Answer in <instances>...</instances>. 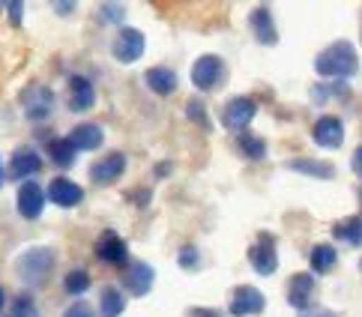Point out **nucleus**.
<instances>
[{
    "label": "nucleus",
    "mask_w": 362,
    "mask_h": 317,
    "mask_svg": "<svg viewBox=\"0 0 362 317\" xmlns=\"http://www.w3.org/2000/svg\"><path fill=\"white\" fill-rule=\"evenodd\" d=\"M315 72L320 75V78H332V81L354 78V75L359 72V54H356L354 42L339 40V42L327 45L315 57Z\"/></svg>",
    "instance_id": "obj_1"
},
{
    "label": "nucleus",
    "mask_w": 362,
    "mask_h": 317,
    "mask_svg": "<svg viewBox=\"0 0 362 317\" xmlns=\"http://www.w3.org/2000/svg\"><path fill=\"white\" fill-rule=\"evenodd\" d=\"M54 263H57L54 249H48V246H30V249H24L21 255H18L16 273H18V278H21L24 285L42 287L48 282L51 270H54Z\"/></svg>",
    "instance_id": "obj_2"
},
{
    "label": "nucleus",
    "mask_w": 362,
    "mask_h": 317,
    "mask_svg": "<svg viewBox=\"0 0 362 317\" xmlns=\"http://www.w3.org/2000/svg\"><path fill=\"white\" fill-rule=\"evenodd\" d=\"M189 75H192V84H195L201 93H210L228 81V63L218 54H201L195 63H192Z\"/></svg>",
    "instance_id": "obj_3"
},
{
    "label": "nucleus",
    "mask_w": 362,
    "mask_h": 317,
    "mask_svg": "<svg viewBox=\"0 0 362 317\" xmlns=\"http://www.w3.org/2000/svg\"><path fill=\"white\" fill-rule=\"evenodd\" d=\"M257 117V102L249 96H234V99H228L222 114H218V120H222L225 129L230 132H245L252 126V120Z\"/></svg>",
    "instance_id": "obj_4"
},
{
    "label": "nucleus",
    "mask_w": 362,
    "mask_h": 317,
    "mask_svg": "<svg viewBox=\"0 0 362 317\" xmlns=\"http://www.w3.org/2000/svg\"><path fill=\"white\" fill-rule=\"evenodd\" d=\"M21 111L28 114V120H33V123L48 120L51 111H54V90L45 84H30L28 90L21 93Z\"/></svg>",
    "instance_id": "obj_5"
},
{
    "label": "nucleus",
    "mask_w": 362,
    "mask_h": 317,
    "mask_svg": "<svg viewBox=\"0 0 362 317\" xmlns=\"http://www.w3.org/2000/svg\"><path fill=\"white\" fill-rule=\"evenodd\" d=\"M144 52H147V36L141 30H135V28H120L117 40H114V45H111L114 60L135 63V60L144 57Z\"/></svg>",
    "instance_id": "obj_6"
},
{
    "label": "nucleus",
    "mask_w": 362,
    "mask_h": 317,
    "mask_svg": "<svg viewBox=\"0 0 362 317\" xmlns=\"http://www.w3.org/2000/svg\"><path fill=\"white\" fill-rule=\"evenodd\" d=\"M96 258L108 266H117V270H126L129 266V246L126 239L117 231H102V237L96 239Z\"/></svg>",
    "instance_id": "obj_7"
},
{
    "label": "nucleus",
    "mask_w": 362,
    "mask_h": 317,
    "mask_svg": "<svg viewBox=\"0 0 362 317\" xmlns=\"http://www.w3.org/2000/svg\"><path fill=\"white\" fill-rule=\"evenodd\" d=\"M249 263L257 275H273L279 270V251H276V237L273 234H261V239L249 249Z\"/></svg>",
    "instance_id": "obj_8"
},
{
    "label": "nucleus",
    "mask_w": 362,
    "mask_h": 317,
    "mask_svg": "<svg viewBox=\"0 0 362 317\" xmlns=\"http://www.w3.org/2000/svg\"><path fill=\"white\" fill-rule=\"evenodd\" d=\"M153 282H156V270L144 261H135L123 270V290L129 297H147L153 290Z\"/></svg>",
    "instance_id": "obj_9"
},
{
    "label": "nucleus",
    "mask_w": 362,
    "mask_h": 317,
    "mask_svg": "<svg viewBox=\"0 0 362 317\" xmlns=\"http://www.w3.org/2000/svg\"><path fill=\"white\" fill-rule=\"evenodd\" d=\"M267 311V297L252 285H240L230 297V314L234 317H257Z\"/></svg>",
    "instance_id": "obj_10"
},
{
    "label": "nucleus",
    "mask_w": 362,
    "mask_h": 317,
    "mask_svg": "<svg viewBox=\"0 0 362 317\" xmlns=\"http://www.w3.org/2000/svg\"><path fill=\"white\" fill-rule=\"evenodd\" d=\"M45 201H51L54 207H63V210H72L78 207L84 201V189L78 183H72L69 177H54L45 189Z\"/></svg>",
    "instance_id": "obj_11"
},
{
    "label": "nucleus",
    "mask_w": 362,
    "mask_h": 317,
    "mask_svg": "<svg viewBox=\"0 0 362 317\" xmlns=\"http://www.w3.org/2000/svg\"><path fill=\"white\" fill-rule=\"evenodd\" d=\"M16 204H18V215L21 219H28V222H36L42 215L45 210V189L40 183H21L18 186V195H16Z\"/></svg>",
    "instance_id": "obj_12"
},
{
    "label": "nucleus",
    "mask_w": 362,
    "mask_h": 317,
    "mask_svg": "<svg viewBox=\"0 0 362 317\" xmlns=\"http://www.w3.org/2000/svg\"><path fill=\"white\" fill-rule=\"evenodd\" d=\"M42 171V156L36 153L33 147H18L9 159V180L16 183H28L30 177H36Z\"/></svg>",
    "instance_id": "obj_13"
},
{
    "label": "nucleus",
    "mask_w": 362,
    "mask_h": 317,
    "mask_svg": "<svg viewBox=\"0 0 362 317\" xmlns=\"http://www.w3.org/2000/svg\"><path fill=\"white\" fill-rule=\"evenodd\" d=\"M123 174H126V156L120 150H114V153L102 156L93 168H90V180L96 186H111V183H117Z\"/></svg>",
    "instance_id": "obj_14"
},
{
    "label": "nucleus",
    "mask_w": 362,
    "mask_h": 317,
    "mask_svg": "<svg viewBox=\"0 0 362 317\" xmlns=\"http://www.w3.org/2000/svg\"><path fill=\"white\" fill-rule=\"evenodd\" d=\"M312 138H315V144L323 147V150H339L344 144V123H341V117H332V114L320 117L315 123V129H312Z\"/></svg>",
    "instance_id": "obj_15"
},
{
    "label": "nucleus",
    "mask_w": 362,
    "mask_h": 317,
    "mask_svg": "<svg viewBox=\"0 0 362 317\" xmlns=\"http://www.w3.org/2000/svg\"><path fill=\"white\" fill-rule=\"evenodd\" d=\"M66 141L75 153H93V150L105 144V132H102V126H96V123H81L66 135Z\"/></svg>",
    "instance_id": "obj_16"
},
{
    "label": "nucleus",
    "mask_w": 362,
    "mask_h": 317,
    "mask_svg": "<svg viewBox=\"0 0 362 317\" xmlns=\"http://www.w3.org/2000/svg\"><path fill=\"white\" fill-rule=\"evenodd\" d=\"M249 21H252V33H255L257 42L267 45V48L279 45V28L273 21V9H269V6H255Z\"/></svg>",
    "instance_id": "obj_17"
},
{
    "label": "nucleus",
    "mask_w": 362,
    "mask_h": 317,
    "mask_svg": "<svg viewBox=\"0 0 362 317\" xmlns=\"http://www.w3.org/2000/svg\"><path fill=\"white\" fill-rule=\"evenodd\" d=\"M315 275L312 273H293L288 278V302L293 309H300L305 311L308 309V302H312V294H315Z\"/></svg>",
    "instance_id": "obj_18"
},
{
    "label": "nucleus",
    "mask_w": 362,
    "mask_h": 317,
    "mask_svg": "<svg viewBox=\"0 0 362 317\" xmlns=\"http://www.w3.org/2000/svg\"><path fill=\"white\" fill-rule=\"evenodd\" d=\"M66 87H69V111H90L96 105V87L84 75H72Z\"/></svg>",
    "instance_id": "obj_19"
},
{
    "label": "nucleus",
    "mask_w": 362,
    "mask_h": 317,
    "mask_svg": "<svg viewBox=\"0 0 362 317\" xmlns=\"http://www.w3.org/2000/svg\"><path fill=\"white\" fill-rule=\"evenodd\" d=\"M144 81H147V87L156 96H171L174 90H177V84H180V78H177V72L174 69H168V66H153V69H147L144 72Z\"/></svg>",
    "instance_id": "obj_20"
},
{
    "label": "nucleus",
    "mask_w": 362,
    "mask_h": 317,
    "mask_svg": "<svg viewBox=\"0 0 362 317\" xmlns=\"http://www.w3.org/2000/svg\"><path fill=\"white\" fill-rule=\"evenodd\" d=\"M308 263H312L315 275H329L335 266H339V251H335V246H329V243H320L308 251Z\"/></svg>",
    "instance_id": "obj_21"
},
{
    "label": "nucleus",
    "mask_w": 362,
    "mask_h": 317,
    "mask_svg": "<svg viewBox=\"0 0 362 317\" xmlns=\"http://www.w3.org/2000/svg\"><path fill=\"white\" fill-rule=\"evenodd\" d=\"M288 171H296V174H305V177H317V180H332L335 177V168L329 162H320V159H291L284 162Z\"/></svg>",
    "instance_id": "obj_22"
},
{
    "label": "nucleus",
    "mask_w": 362,
    "mask_h": 317,
    "mask_svg": "<svg viewBox=\"0 0 362 317\" xmlns=\"http://www.w3.org/2000/svg\"><path fill=\"white\" fill-rule=\"evenodd\" d=\"M126 311V294L120 287H105L99 297V314L102 317H120Z\"/></svg>",
    "instance_id": "obj_23"
},
{
    "label": "nucleus",
    "mask_w": 362,
    "mask_h": 317,
    "mask_svg": "<svg viewBox=\"0 0 362 317\" xmlns=\"http://www.w3.org/2000/svg\"><path fill=\"white\" fill-rule=\"evenodd\" d=\"M75 150L69 147L66 138H54V141H48V159L57 165V168H72L75 165Z\"/></svg>",
    "instance_id": "obj_24"
},
{
    "label": "nucleus",
    "mask_w": 362,
    "mask_h": 317,
    "mask_svg": "<svg viewBox=\"0 0 362 317\" xmlns=\"http://www.w3.org/2000/svg\"><path fill=\"white\" fill-rule=\"evenodd\" d=\"M332 237H341L347 246H359L362 243V222H359V215H351V219L332 225Z\"/></svg>",
    "instance_id": "obj_25"
},
{
    "label": "nucleus",
    "mask_w": 362,
    "mask_h": 317,
    "mask_svg": "<svg viewBox=\"0 0 362 317\" xmlns=\"http://www.w3.org/2000/svg\"><path fill=\"white\" fill-rule=\"evenodd\" d=\"M90 285H93V278H90L87 270H69L66 278H63V290H66L69 297H81V294H87Z\"/></svg>",
    "instance_id": "obj_26"
},
{
    "label": "nucleus",
    "mask_w": 362,
    "mask_h": 317,
    "mask_svg": "<svg viewBox=\"0 0 362 317\" xmlns=\"http://www.w3.org/2000/svg\"><path fill=\"white\" fill-rule=\"evenodd\" d=\"M237 147H240V153L245 159H252V162H261L267 156V141L264 138H257V135H240Z\"/></svg>",
    "instance_id": "obj_27"
},
{
    "label": "nucleus",
    "mask_w": 362,
    "mask_h": 317,
    "mask_svg": "<svg viewBox=\"0 0 362 317\" xmlns=\"http://www.w3.org/2000/svg\"><path fill=\"white\" fill-rule=\"evenodd\" d=\"M9 317H40V309H36L33 297L18 294L16 302H12V309H9Z\"/></svg>",
    "instance_id": "obj_28"
},
{
    "label": "nucleus",
    "mask_w": 362,
    "mask_h": 317,
    "mask_svg": "<svg viewBox=\"0 0 362 317\" xmlns=\"http://www.w3.org/2000/svg\"><path fill=\"white\" fill-rule=\"evenodd\" d=\"M177 263L183 266V270H198V266H201V251H198V246H183V249H180Z\"/></svg>",
    "instance_id": "obj_29"
},
{
    "label": "nucleus",
    "mask_w": 362,
    "mask_h": 317,
    "mask_svg": "<svg viewBox=\"0 0 362 317\" xmlns=\"http://www.w3.org/2000/svg\"><path fill=\"white\" fill-rule=\"evenodd\" d=\"M123 16H126V6H120V4H102V6H99L102 24H120Z\"/></svg>",
    "instance_id": "obj_30"
},
{
    "label": "nucleus",
    "mask_w": 362,
    "mask_h": 317,
    "mask_svg": "<svg viewBox=\"0 0 362 317\" xmlns=\"http://www.w3.org/2000/svg\"><path fill=\"white\" fill-rule=\"evenodd\" d=\"M186 114H189V120H195L201 129H210V120H206V108L201 99H192V102L186 105Z\"/></svg>",
    "instance_id": "obj_31"
},
{
    "label": "nucleus",
    "mask_w": 362,
    "mask_h": 317,
    "mask_svg": "<svg viewBox=\"0 0 362 317\" xmlns=\"http://www.w3.org/2000/svg\"><path fill=\"white\" fill-rule=\"evenodd\" d=\"M63 317H96V311L87 306V302H72V306L63 311Z\"/></svg>",
    "instance_id": "obj_32"
},
{
    "label": "nucleus",
    "mask_w": 362,
    "mask_h": 317,
    "mask_svg": "<svg viewBox=\"0 0 362 317\" xmlns=\"http://www.w3.org/2000/svg\"><path fill=\"white\" fill-rule=\"evenodd\" d=\"M186 317H225L218 309H206V306H192L189 311H186Z\"/></svg>",
    "instance_id": "obj_33"
},
{
    "label": "nucleus",
    "mask_w": 362,
    "mask_h": 317,
    "mask_svg": "<svg viewBox=\"0 0 362 317\" xmlns=\"http://www.w3.org/2000/svg\"><path fill=\"white\" fill-rule=\"evenodd\" d=\"M6 16H9V21L18 28V24H21V16H24V6H21V4H6Z\"/></svg>",
    "instance_id": "obj_34"
},
{
    "label": "nucleus",
    "mask_w": 362,
    "mask_h": 317,
    "mask_svg": "<svg viewBox=\"0 0 362 317\" xmlns=\"http://www.w3.org/2000/svg\"><path fill=\"white\" fill-rule=\"evenodd\" d=\"M300 317H339V314L329 309H305V311H300Z\"/></svg>",
    "instance_id": "obj_35"
},
{
    "label": "nucleus",
    "mask_w": 362,
    "mask_h": 317,
    "mask_svg": "<svg viewBox=\"0 0 362 317\" xmlns=\"http://www.w3.org/2000/svg\"><path fill=\"white\" fill-rule=\"evenodd\" d=\"M359 171H362V150L356 147L354 150V174H359Z\"/></svg>",
    "instance_id": "obj_36"
},
{
    "label": "nucleus",
    "mask_w": 362,
    "mask_h": 317,
    "mask_svg": "<svg viewBox=\"0 0 362 317\" xmlns=\"http://www.w3.org/2000/svg\"><path fill=\"white\" fill-rule=\"evenodd\" d=\"M54 9L60 12V16H69V12H75V4H57Z\"/></svg>",
    "instance_id": "obj_37"
},
{
    "label": "nucleus",
    "mask_w": 362,
    "mask_h": 317,
    "mask_svg": "<svg viewBox=\"0 0 362 317\" xmlns=\"http://www.w3.org/2000/svg\"><path fill=\"white\" fill-rule=\"evenodd\" d=\"M162 168H156V177H165V174H171V162H159Z\"/></svg>",
    "instance_id": "obj_38"
},
{
    "label": "nucleus",
    "mask_w": 362,
    "mask_h": 317,
    "mask_svg": "<svg viewBox=\"0 0 362 317\" xmlns=\"http://www.w3.org/2000/svg\"><path fill=\"white\" fill-rule=\"evenodd\" d=\"M4 306H6V290L0 287V309H4Z\"/></svg>",
    "instance_id": "obj_39"
},
{
    "label": "nucleus",
    "mask_w": 362,
    "mask_h": 317,
    "mask_svg": "<svg viewBox=\"0 0 362 317\" xmlns=\"http://www.w3.org/2000/svg\"><path fill=\"white\" fill-rule=\"evenodd\" d=\"M4 180H6V177H4V165H0V186H4Z\"/></svg>",
    "instance_id": "obj_40"
}]
</instances>
